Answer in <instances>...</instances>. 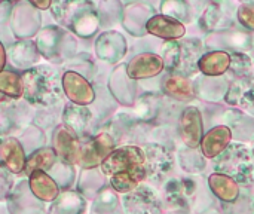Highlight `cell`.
<instances>
[{
	"label": "cell",
	"instance_id": "obj_1",
	"mask_svg": "<svg viewBox=\"0 0 254 214\" xmlns=\"http://www.w3.org/2000/svg\"><path fill=\"white\" fill-rule=\"evenodd\" d=\"M24 98L40 107H48L55 104L61 98L63 83L57 79L54 70L48 67H33L25 70L22 74Z\"/></svg>",
	"mask_w": 254,
	"mask_h": 214
},
{
	"label": "cell",
	"instance_id": "obj_2",
	"mask_svg": "<svg viewBox=\"0 0 254 214\" xmlns=\"http://www.w3.org/2000/svg\"><path fill=\"white\" fill-rule=\"evenodd\" d=\"M214 171L229 176L237 183L250 185L254 182V156L244 144H231L214 159Z\"/></svg>",
	"mask_w": 254,
	"mask_h": 214
},
{
	"label": "cell",
	"instance_id": "obj_3",
	"mask_svg": "<svg viewBox=\"0 0 254 214\" xmlns=\"http://www.w3.org/2000/svg\"><path fill=\"white\" fill-rule=\"evenodd\" d=\"M199 48L201 45L196 40H188L183 43L173 42L165 46L164 63H167L171 73L188 74L193 73L199 63Z\"/></svg>",
	"mask_w": 254,
	"mask_h": 214
},
{
	"label": "cell",
	"instance_id": "obj_4",
	"mask_svg": "<svg viewBox=\"0 0 254 214\" xmlns=\"http://www.w3.org/2000/svg\"><path fill=\"white\" fill-rule=\"evenodd\" d=\"M147 156L141 147L137 146H122L116 149L101 165V171L104 176L113 177L118 173L128 171L141 165H146Z\"/></svg>",
	"mask_w": 254,
	"mask_h": 214
},
{
	"label": "cell",
	"instance_id": "obj_5",
	"mask_svg": "<svg viewBox=\"0 0 254 214\" xmlns=\"http://www.w3.org/2000/svg\"><path fill=\"white\" fill-rule=\"evenodd\" d=\"M115 144V139L107 133H100L98 136L89 139L82 146V168L91 170L95 167H101L103 162L116 150Z\"/></svg>",
	"mask_w": 254,
	"mask_h": 214
},
{
	"label": "cell",
	"instance_id": "obj_6",
	"mask_svg": "<svg viewBox=\"0 0 254 214\" xmlns=\"http://www.w3.org/2000/svg\"><path fill=\"white\" fill-rule=\"evenodd\" d=\"M54 150L67 165H76L82 161V146L77 136L67 127H58L54 133Z\"/></svg>",
	"mask_w": 254,
	"mask_h": 214
},
{
	"label": "cell",
	"instance_id": "obj_7",
	"mask_svg": "<svg viewBox=\"0 0 254 214\" xmlns=\"http://www.w3.org/2000/svg\"><path fill=\"white\" fill-rule=\"evenodd\" d=\"M63 89L67 98L77 106H88L95 100V91L92 85L76 71H65L61 77Z\"/></svg>",
	"mask_w": 254,
	"mask_h": 214
},
{
	"label": "cell",
	"instance_id": "obj_8",
	"mask_svg": "<svg viewBox=\"0 0 254 214\" xmlns=\"http://www.w3.org/2000/svg\"><path fill=\"white\" fill-rule=\"evenodd\" d=\"M127 214H162V206L158 195L146 186L128 194L124 198Z\"/></svg>",
	"mask_w": 254,
	"mask_h": 214
},
{
	"label": "cell",
	"instance_id": "obj_9",
	"mask_svg": "<svg viewBox=\"0 0 254 214\" xmlns=\"http://www.w3.org/2000/svg\"><path fill=\"white\" fill-rule=\"evenodd\" d=\"M204 122L201 112L190 106L186 107L180 118V137L189 149H196L202 143Z\"/></svg>",
	"mask_w": 254,
	"mask_h": 214
},
{
	"label": "cell",
	"instance_id": "obj_10",
	"mask_svg": "<svg viewBox=\"0 0 254 214\" xmlns=\"http://www.w3.org/2000/svg\"><path fill=\"white\" fill-rule=\"evenodd\" d=\"M164 58L152 54L143 52L135 55L127 66V73L131 79H149L159 74L164 69Z\"/></svg>",
	"mask_w": 254,
	"mask_h": 214
},
{
	"label": "cell",
	"instance_id": "obj_11",
	"mask_svg": "<svg viewBox=\"0 0 254 214\" xmlns=\"http://www.w3.org/2000/svg\"><path fill=\"white\" fill-rule=\"evenodd\" d=\"M232 142V131L226 125H219L211 128L204 134L202 143H201V153L207 159H216L220 156Z\"/></svg>",
	"mask_w": 254,
	"mask_h": 214
},
{
	"label": "cell",
	"instance_id": "obj_12",
	"mask_svg": "<svg viewBox=\"0 0 254 214\" xmlns=\"http://www.w3.org/2000/svg\"><path fill=\"white\" fill-rule=\"evenodd\" d=\"M147 33L165 39V40H179L186 34V27L182 21L168 16V15H155L146 24Z\"/></svg>",
	"mask_w": 254,
	"mask_h": 214
},
{
	"label": "cell",
	"instance_id": "obj_13",
	"mask_svg": "<svg viewBox=\"0 0 254 214\" xmlns=\"http://www.w3.org/2000/svg\"><path fill=\"white\" fill-rule=\"evenodd\" d=\"M147 162H146V170H147V177L152 180H161L173 167V155L168 149L159 144H152L146 150Z\"/></svg>",
	"mask_w": 254,
	"mask_h": 214
},
{
	"label": "cell",
	"instance_id": "obj_14",
	"mask_svg": "<svg viewBox=\"0 0 254 214\" xmlns=\"http://www.w3.org/2000/svg\"><path fill=\"white\" fill-rule=\"evenodd\" d=\"M0 158H1L3 167H6L9 173L19 174V173L25 171V167H27L25 152H24V147L21 146V143L16 139L9 137V139H4L1 142Z\"/></svg>",
	"mask_w": 254,
	"mask_h": 214
},
{
	"label": "cell",
	"instance_id": "obj_15",
	"mask_svg": "<svg viewBox=\"0 0 254 214\" xmlns=\"http://www.w3.org/2000/svg\"><path fill=\"white\" fill-rule=\"evenodd\" d=\"M226 101L231 106L252 109L254 112V76H241L229 88Z\"/></svg>",
	"mask_w": 254,
	"mask_h": 214
},
{
	"label": "cell",
	"instance_id": "obj_16",
	"mask_svg": "<svg viewBox=\"0 0 254 214\" xmlns=\"http://www.w3.org/2000/svg\"><path fill=\"white\" fill-rule=\"evenodd\" d=\"M195 182L190 179L170 180L165 186V198L177 209H186L195 197Z\"/></svg>",
	"mask_w": 254,
	"mask_h": 214
},
{
	"label": "cell",
	"instance_id": "obj_17",
	"mask_svg": "<svg viewBox=\"0 0 254 214\" xmlns=\"http://www.w3.org/2000/svg\"><path fill=\"white\" fill-rule=\"evenodd\" d=\"M28 185L31 194L45 203H51L60 197V188L57 182L46 171H34L28 177Z\"/></svg>",
	"mask_w": 254,
	"mask_h": 214
},
{
	"label": "cell",
	"instance_id": "obj_18",
	"mask_svg": "<svg viewBox=\"0 0 254 214\" xmlns=\"http://www.w3.org/2000/svg\"><path fill=\"white\" fill-rule=\"evenodd\" d=\"M146 179H147V170H146V165H141V167L115 174L110 179V185L116 192L128 195L137 191Z\"/></svg>",
	"mask_w": 254,
	"mask_h": 214
},
{
	"label": "cell",
	"instance_id": "obj_19",
	"mask_svg": "<svg viewBox=\"0 0 254 214\" xmlns=\"http://www.w3.org/2000/svg\"><path fill=\"white\" fill-rule=\"evenodd\" d=\"M208 185H210L211 192L223 203L234 204L240 198V186L229 176L213 173L208 179Z\"/></svg>",
	"mask_w": 254,
	"mask_h": 214
},
{
	"label": "cell",
	"instance_id": "obj_20",
	"mask_svg": "<svg viewBox=\"0 0 254 214\" xmlns=\"http://www.w3.org/2000/svg\"><path fill=\"white\" fill-rule=\"evenodd\" d=\"M232 64V55L225 51H213L199 58L198 69L207 76H222Z\"/></svg>",
	"mask_w": 254,
	"mask_h": 214
},
{
	"label": "cell",
	"instance_id": "obj_21",
	"mask_svg": "<svg viewBox=\"0 0 254 214\" xmlns=\"http://www.w3.org/2000/svg\"><path fill=\"white\" fill-rule=\"evenodd\" d=\"M162 88L167 95L179 100V101H190L195 97L193 86L190 80L179 73H170L162 80Z\"/></svg>",
	"mask_w": 254,
	"mask_h": 214
},
{
	"label": "cell",
	"instance_id": "obj_22",
	"mask_svg": "<svg viewBox=\"0 0 254 214\" xmlns=\"http://www.w3.org/2000/svg\"><path fill=\"white\" fill-rule=\"evenodd\" d=\"M63 119L68 130H71L74 134H79V133H83L88 122L91 121V112L85 106H77L71 103L65 106Z\"/></svg>",
	"mask_w": 254,
	"mask_h": 214
},
{
	"label": "cell",
	"instance_id": "obj_23",
	"mask_svg": "<svg viewBox=\"0 0 254 214\" xmlns=\"http://www.w3.org/2000/svg\"><path fill=\"white\" fill-rule=\"evenodd\" d=\"M57 153L52 147H40L27 158L25 174L30 177L34 171H48L55 164Z\"/></svg>",
	"mask_w": 254,
	"mask_h": 214
},
{
	"label": "cell",
	"instance_id": "obj_24",
	"mask_svg": "<svg viewBox=\"0 0 254 214\" xmlns=\"http://www.w3.org/2000/svg\"><path fill=\"white\" fill-rule=\"evenodd\" d=\"M86 210V201L74 192H64L58 197L55 204L57 214H83Z\"/></svg>",
	"mask_w": 254,
	"mask_h": 214
},
{
	"label": "cell",
	"instance_id": "obj_25",
	"mask_svg": "<svg viewBox=\"0 0 254 214\" xmlns=\"http://www.w3.org/2000/svg\"><path fill=\"white\" fill-rule=\"evenodd\" d=\"M0 91L4 97L19 98L24 95L22 77L15 71H0Z\"/></svg>",
	"mask_w": 254,
	"mask_h": 214
},
{
	"label": "cell",
	"instance_id": "obj_26",
	"mask_svg": "<svg viewBox=\"0 0 254 214\" xmlns=\"http://www.w3.org/2000/svg\"><path fill=\"white\" fill-rule=\"evenodd\" d=\"M238 21L249 30L254 31V3H244L238 7L237 12Z\"/></svg>",
	"mask_w": 254,
	"mask_h": 214
},
{
	"label": "cell",
	"instance_id": "obj_27",
	"mask_svg": "<svg viewBox=\"0 0 254 214\" xmlns=\"http://www.w3.org/2000/svg\"><path fill=\"white\" fill-rule=\"evenodd\" d=\"M31 4L39 7V9H48L51 6V1L49 0H46V1H31Z\"/></svg>",
	"mask_w": 254,
	"mask_h": 214
},
{
	"label": "cell",
	"instance_id": "obj_28",
	"mask_svg": "<svg viewBox=\"0 0 254 214\" xmlns=\"http://www.w3.org/2000/svg\"><path fill=\"white\" fill-rule=\"evenodd\" d=\"M1 71L4 70V64H6V52H4V48L1 46Z\"/></svg>",
	"mask_w": 254,
	"mask_h": 214
},
{
	"label": "cell",
	"instance_id": "obj_29",
	"mask_svg": "<svg viewBox=\"0 0 254 214\" xmlns=\"http://www.w3.org/2000/svg\"><path fill=\"white\" fill-rule=\"evenodd\" d=\"M171 214H179V213H171Z\"/></svg>",
	"mask_w": 254,
	"mask_h": 214
}]
</instances>
